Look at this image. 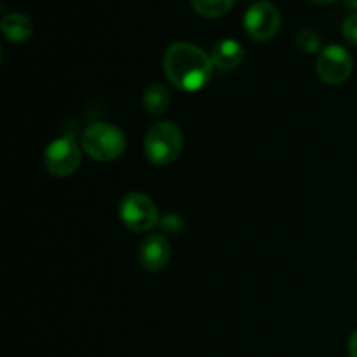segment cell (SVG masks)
<instances>
[{"label": "cell", "instance_id": "obj_1", "mask_svg": "<svg viewBox=\"0 0 357 357\" xmlns=\"http://www.w3.org/2000/svg\"><path fill=\"white\" fill-rule=\"evenodd\" d=\"M164 73L174 87L199 91L209 82L213 73L211 54L190 42H174L164 52Z\"/></svg>", "mask_w": 357, "mask_h": 357}, {"label": "cell", "instance_id": "obj_2", "mask_svg": "<svg viewBox=\"0 0 357 357\" xmlns=\"http://www.w3.org/2000/svg\"><path fill=\"white\" fill-rule=\"evenodd\" d=\"M126 135L110 122H93L82 132V149L98 162H112L124 153Z\"/></svg>", "mask_w": 357, "mask_h": 357}, {"label": "cell", "instance_id": "obj_3", "mask_svg": "<svg viewBox=\"0 0 357 357\" xmlns=\"http://www.w3.org/2000/svg\"><path fill=\"white\" fill-rule=\"evenodd\" d=\"M145 155L153 166H169L183 150V132L173 121L157 122L145 136Z\"/></svg>", "mask_w": 357, "mask_h": 357}, {"label": "cell", "instance_id": "obj_4", "mask_svg": "<svg viewBox=\"0 0 357 357\" xmlns=\"http://www.w3.org/2000/svg\"><path fill=\"white\" fill-rule=\"evenodd\" d=\"M122 223L132 232H150L159 223V211L152 199L143 192H129L119 204Z\"/></svg>", "mask_w": 357, "mask_h": 357}, {"label": "cell", "instance_id": "obj_5", "mask_svg": "<svg viewBox=\"0 0 357 357\" xmlns=\"http://www.w3.org/2000/svg\"><path fill=\"white\" fill-rule=\"evenodd\" d=\"M82 152L72 136H61L47 145L44 152V164L51 174L58 178L70 176L80 167Z\"/></svg>", "mask_w": 357, "mask_h": 357}, {"label": "cell", "instance_id": "obj_6", "mask_svg": "<svg viewBox=\"0 0 357 357\" xmlns=\"http://www.w3.org/2000/svg\"><path fill=\"white\" fill-rule=\"evenodd\" d=\"M281 28V13L271 2H257L244 14V30L253 40L267 42Z\"/></svg>", "mask_w": 357, "mask_h": 357}, {"label": "cell", "instance_id": "obj_7", "mask_svg": "<svg viewBox=\"0 0 357 357\" xmlns=\"http://www.w3.org/2000/svg\"><path fill=\"white\" fill-rule=\"evenodd\" d=\"M316 68L317 75L323 82L330 84V86H338V84H344L351 77L354 61H352V56L349 54L347 49L335 44L328 45L321 51Z\"/></svg>", "mask_w": 357, "mask_h": 357}, {"label": "cell", "instance_id": "obj_8", "mask_svg": "<svg viewBox=\"0 0 357 357\" xmlns=\"http://www.w3.org/2000/svg\"><path fill=\"white\" fill-rule=\"evenodd\" d=\"M171 244L162 234H150L139 244L138 260L145 271L159 272L169 264Z\"/></svg>", "mask_w": 357, "mask_h": 357}, {"label": "cell", "instance_id": "obj_9", "mask_svg": "<svg viewBox=\"0 0 357 357\" xmlns=\"http://www.w3.org/2000/svg\"><path fill=\"white\" fill-rule=\"evenodd\" d=\"M244 47L234 38H223L211 49L213 65L220 70H234L244 61Z\"/></svg>", "mask_w": 357, "mask_h": 357}, {"label": "cell", "instance_id": "obj_10", "mask_svg": "<svg viewBox=\"0 0 357 357\" xmlns=\"http://www.w3.org/2000/svg\"><path fill=\"white\" fill-rule=\"evenodd\" d=\"M0 28H2L3 37L9 38L10 42H16V44L26 42L33 33V24H31L30 17L21 13L3 14Z\"/></svg>", "mask_w": 357, "mask_h": 357}, {"label": "cell", "instance_id": "obj_11", "mask_svg": "<svg viewBox=\"0 0 357 357\" xmlns=\"http://www.w3.org/2000/svg\"><path fill=\"white\" fill-rule=\"evenodd\" d=\"M169 103L171 94L164 84L153 82L146 87L145 94H143V107H145L146 114L152 117H159L167 110Z\"/></svg>", "mask_w": 357, "mask_h": 357}, {"label": "cell", "instance_id": "obj_12", "mask_svg": "<svg viewBox=\"0 0 357 357\" xmlns=\"http://www.w3.org/2000/svg\"><path fill=\"white\" fill-rule=\"evenodd\" d=\"M234 2L236 0H190L195 13L201 14L202 17H209V20L225 16L234 7Z\"/></svg>", "mask_w": 357, "mask_h": 357}, {"label": "cell", "instance_id": "obj_13", "mask_svg": "<svg viewBox=\"0 0 357 357\" xmlns=\"http://www.w3.org/2000/svg\"><path fill=\"white\" fill-rule=\"evenodd\" d=\"M296 45H298V49L302 52L314 54V52L319 51L321 38L316 30H312V28H303V30H300L298 35H296Z\"/></svg>", "mask_w": 357, "mask_h": 357}, {"label": "cell", "instance_id": "obj_14", "mask_svg": "<svg viewBox=\"0 0 357 357\" xmlns=\"http://www.w3.org/2000/svg\"><path fill=\"white\" fill-rule=\"evenodd\" d=\"M342 33H344V38L349 42V44L357 45V13L352 14V16H349L347 20L344 21Z\"/></svg>", "mask_w": 357, "mask_h": 357}, {"label": "cell", "instance_id": "obj_15", "mask_svg": "<svg viewBox=\"0 0 357 357\" xmlns=\"http://www.w3.org/2000/svg\"><path fill=\"white\" fill-rule=\"evenodd\" d=\"M349 356L357 357V330L352 333V337L349 338Z\"/></svg>", "mask_w": 357, "mask_h": 357}, {"label": "cell", "instance_id": "obj_16", "mask_svg": "<svg viewBox=\"0 0 357 357\" xmlns=\"http://www.w3.org/2000/svg\"><path fill=\"white\" fill-rule=\"evenodd\" d=\"M314 3H319V6H328V3H333L335 0H312Z\"/></svg>", "mask_w": 357, "mask_h": 357}, {"label": "cell", "instance_id": "obj_17", "mask_svg": "<svg viewBox=\"0 0 357 357\" xmlns=\"http://www.w3.org/2000/svg\"><path fill=\"white\" fill-rule=\"evenodd\" d=\"M345 3L349 7H352V9H357V0H345Z\"/></svg>", "mask_w": 357, "mask_h": 357}]
</instances>
